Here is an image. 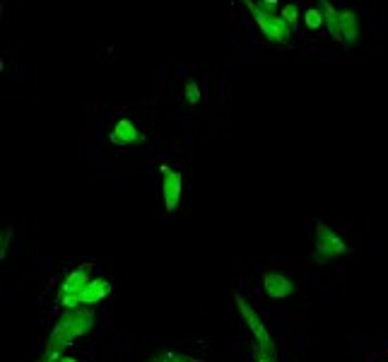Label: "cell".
I'll use <instances>...</instances> for the list:
<instances>
[{"label": "cell", "instance_id": "2", "mask_svg": "<svg viewBox=\"0 0 388 362\" xmlns=\"http://www.w3.org/2000/svg\"><path fill=\"white\" fill-rule=\"evenodd\" d=\"M109 295H111V282L107 278H94L77 295L61 297V302H63V309H77L82 304H99L102 300H107Z\"/></svg>", "mask_w": 388, "mask_h": 362}, {"label": "cell", "instance_id": "4", "mask_svg": "<svg viewBox=\"0 0 388 362\" xmlns=\"http://www.w3.org/2000/svg\"><path fill=\"white\" fill-rule=\"evenodd\" d=\"M348 251V244L338 237L330 227H326L323 223L316 225V239H313V254H316V261H328L335 259V256H343Z\"/></svg>", "mask_w": 388, "mask_h": 362}, {"label": "cell", "instance_id": "5", "mask_svg": "<svg viewBox=\"0 0 388 362\" xmlns=\"http://www.w3.org/2000/svg\"><path fill=\"white\" fill-rule=\"evenodd\" d=\"M162 169V193H164V211L174 213L181 203V193H183V179L181 172H174L171 167H160Z\"/></svg>", "mask_w": 388, "mask_h": 362}, {"label": "cell", "instance_id": "17", "mask_svg": "<svg viewBox=\"0 0 388 362\" xmlns=\"http://www.w3.org/2000/svg\"><path fill=\"white\" fill-rule=\"evenodd\" d=\"M10 239H13V229H5L3 237H0V261H5V254H8Z\"/></svg>", "mask_w": 388, "mask_h": 362}, {"label": "cell", "instance_id": "3", "mask_svg": "<svg viewBox=\"0 0 388 362\" xmlns=\"http://www.w3.org/2000/svg\"><path fill=\"white\" fill-rule=\"evenodd\" d=\"M237 307H239V312H241V319H244V324L249 326L251 335H254V343L261 345V348H265V350H270V353H277L275 343H272V338H270V331L265 329V324H263V319H261V314L256 312L251 304H246L241 295H237Z\"/></svg>", "mask_w": 388, "mask_h": 362}, {"label": "cell", "instance_id": "8", "mask_svg": "<svg viewBox=\"0 0 388 362\" xmlns=\"http://www.w3.org/2000/svg\"><path fill=\"white\" fill-rule=\"evenodd\" d=\"M263 290L268 292V297H272V300H285V297H290L295 292V282L285 273H265Z\"/></svg>", "mask_w": 388, "mask_h": 362}, {"label": "cell", "instance_id": "14", "mask_svg": "<svg viewBox=\"0 0 388 362\" xmlns=\"http://www.w3.org/2000/svg\"><path fill=\"white\" fill-rule=\"evenodd\" d=\"M183 97H186L188 104H198L201 102V87H198L196 82H186V87H183Z\"/></svg>", "mask_w": 388, "mask_h": 362}, {"label": "cell", "instance_id": "11", "mask_svg": "<svg viewBox=\"0 0 388 362\" xmlns=\"http://www.w3.org/2000/svg\"><path fill=\"white\" fill-rule=\"evenodd\" d=\"M321 13H323V20H326L330 34H333V39L343 41V34H340V10L335 8L330 0H321Z\"/></svg>", "mask_w": 388, "mask_h": 362}, {"label": "cell", "instance_id": "18", "mask_svg": "<svg viewBox=\"0 0 388 362\" xmlns=\"http://www.w3.org/2000/svg\"><path fill=\"white\" fill-rule=\"evenodd\" d=\"M258 5L263 13H268V15H277V0H258Z\"/></svg>", "mask_w": 388, "mask_h": 362}, {"label": "cell", "instance_id": "1", "mask_svg": "<svg viewBox=\"0 0 388 362\" xmlns=\"http://www.w3.org/2000/svg\"><path fill=\"white\" fill-rule=\"evenodd\" d=\"M249 10V15L254 17V22L258 24L261 34L270 41V44H287L292 36V24L287 22L282 15H268L254 3V0H241Z\"/></svg>", "mask_w": 388, "mask_h": 362}, {"label": "cell", "instance_id": "10", "mask_svg": "<svg viewBox=\"0 0 388 362\" xmlns=\"http://www.w3.org/2000/svg\"><path fill=\"white\" fill-rule=\"evenodd\" d=\"M340 34L345 44H355L359 39V22L355 10H340Z\"/></svg>", "mask_w": 388, "mask_h": 362}, {"label": "cell", "instance_id": "9", "mask_svg": "<svg viewBox=\"0 0 388 362\" xmlns=\"http://www.w3.org/2000/svg\"><path fill=\"white\" fill-rule=\"evenodd\" d=\"M90 273H92V264H85V266H80V269H75V271L68 273L65 280H63V285H61L59 297L77 295V292H80L82 287L90 282Z\"/></svg>", "mask_w": 388, "mask_h": 362}, {"label": "cell", "instance_id": "16", "mask_svg": "<svg viewBox=\"0 0 388 362\" xmlns=\"http://www.w3.org/2000/svg\"><path fill=\"white\" fill-rule=\"evenodd\" d=\"M254 358L256 362H277V353H270V350L261 348V345L254 343Z\"/></svg>", "mask_w": 388, "mask_h": 362}, {"label": "cell", "instance_id": "15", "mask_svg": "<svg viewBox=\"0 0 388 362\" xmlns=\"http://www.w3.org/2000/svg\"><path fill=\"white\" fill-rule=\"evenodd\" d=\"M280 15H282V17L287 20V22L292 24V27H295V24H297V20H299V8H297L295 3H287L285 8L280 10Z\"/></svg>", "mask_w": 388, "mask_h": 362}, {"label": "cell", "instance_id": "19", "mask_svg": "<svg viewBox=\"0 0 388 362\" xmlns=\"http://www.w3.org/2000/svg\"><path fill=\"white\" fill-rule=\"evenodd\" d=\"M61 362H77V360L75 358H68V355H65V358H63Z\"/></svg>", "mask_w": 388, "mask_h": 362}, {"label": "cell", "instance_id": "7", "mask_svg": "<svg viewBox=\"0 0 388 362\" xmlns=\"http://www.w3.org/2000/svg\"><path fill=\"white\" fill-rule=\"evenodd\" d=\"M109 138H111L114 145H121V148H128V145H140V143H143V133H140V128L130 119H118Z\"/></svg>", "mask_w": 388, "mask_h": 362}, {"label": "cell", "instance_id": "6", "mask_svg": "<svg viewBox=\"0 0 388 362\" xmlns=\"http://www.w3.org/2000/svg\"><path fill=\"white\" fill-rule=\"evenodd\" d=\"M61 319L70 326V331L75 333V338H82V335L90 333L94 326V309H90V307L65 309Z\"/></svg>", "mask_w": 388, "mask_h": 362}, {"label": "cell", "instance_id": "12", "mask_svg": "<svg viewBox=\"0 0 388 362\" xmlns=\"http://www.w3.org/2000/svg\"><path fill=\"white\" fill-rule=\"evenodd\" d=\"M148 362H203V360L186 353H160V355H152Z\"/></svg>", "mask_w": 388, "mask_h": 362}, {"label": "cell", "instance_id": "13", "mask_svg": "<svg viewBox=\"0 0 388 362\" xmlns=\"http://www.w3.org/2000/svg\"><path fill=\"white\" fill-rule=\"evenodd\" d=\"M304 22H306V27H309V29L316 31L323 22H326V20H323L321 8H309L306 13H304Z\"/></svg>", "mask_w": 388, "mask_h": 362}]
</instances>
